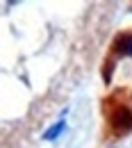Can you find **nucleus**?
I'll return each instance as SVG.
<instances>
[{
	"label": "nucleus",
	"instance_id": "nucleus-1",
	"mask_svg": "<svg viewBox=\"0 0 132 148\" xmlns=\"http://www.w3.org/2000/svg\"><path fill=\"white\" fill-rule=\"evenodd\" d=\"M109 123H112L114 132L118 134H125L128 130H132V110L128 107H116L109 116Z\"/></svg>",
	"mask_w": 132,
	"mask_h": 148
},
{
	"label": "nucleus",
	"instance_id": "nucleus-3",
	"mask_svg": "<svg viewBox=\"0 0 132 148\" xmlns=\"http://www.w3.org/2000/svg\"><path fill=\"white\" fill-rule=\"evenodd\" d=\"M64 128H66V123H64V121H59L57 125H53V128L46 132V139H57V137H59V132H64Z\"/></svg>",
	"mask_w": 132,
	"mask_h": 148
},
{
	"label": "nucleus",
	"instance_id": "nucleus-2",
	"mask_svg": "<svg viewBox=\"0 0 132 148\" xmlns=\"http://www.w3.org/2000/svg\"><path fill=\"white\" fill-rule=\"evenodd\" d=\"M114 53L116 55H132V34L130 32L118 34L114 39Z\"/></svg>",
	"mask_w": 132,
	"mask_h": 148
}]
</instances>
